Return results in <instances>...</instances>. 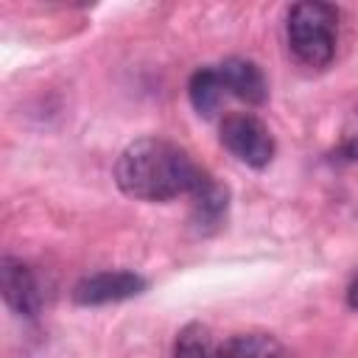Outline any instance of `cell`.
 <instances>
[{"label": "cell", "mask_w": 358, "mask_h": 358, "mask_svg": "<svg viewBox=\"0 0 358 358\" xmlns=\"http://www.w3.org/2000/svg\"><path fill=\"white\" fill-rule=\"evenodd\" d=\"M201 173L204 171L193 162V157L165 137H140L129 143L115 162L117 187L140 201H171L176 196H190Z\"/></svg>", "instance_id": "cell-1"}, {"label": "cell", "mask_w": 358, "mask_h": 358, "mask_svg": "<svg viewBox=\"0 0 358 358\" xmlns=\"http://www.w3.org/2000/svg\"><path fill=\"white\" fill-rule=\"evenodd\" d=\"M288 48L294 59L305 67H327L336 56L338 36V11L327 3H296L288 11Z\"/></svg>", "instance_id": "cell-2"}, {"label": "cell", "mask_w": 358, "mask_h": 358, "mask_svg": "<svg viewBox=\"0 0 358 358\" xmlns=\"http://www.w3.org/2000/svg\"><path fill=\"white\" fill-rule=\"evenodd\" d=\"M221 145L249 168H266L274 157V137L252 112H232L221 120Z\"/></svg>", "instance_id": "cell-3"}, {"label": "cell", "mask_w": 358, "mask_h": 358, "mask_svg": "<svg viewBox=\"0 0 358 358\" xmlns=\"http://www.w3.org/2000/svg\"><path fill=\"white\" fill-rule=\"evenodd\" d=\"M145 291V280L134 271H98L76 282L73 299L78 305H109L123 302Z\"/></svg>", "instance_id": "cell-4"}, {"label": "cell", "mask_w": 358, "mask_h": 358, "mask_svg": "<svg viewBox=\"0 0 358 358\" xmlns=\"http://www.w3.org/2000/svg\"><path fill=\"white\" fill-rule=\"evenodd\" d=\"M0 288H3V299L6 305L17 313V316H36L42 308V291L39 282L34 277V271L14 257H3L0 263Z\"/></svg>", "instance_id": "cell-5"}, {"label": "cell", "mask_w": 358, "mask_h": 358, "mask_svg": "<svg viewBox=\"0 0 358 358\" xmlns=\"http://www.w3.org/2000/svg\"><path fill=\"white\" fill-rule=\"evenodd\" d=\"M218 76H221V84L229 95L257 106L266 101L268 95V87H266V78L260 73V67L249 59H227L218 64Z\"/></svg>", "instance_id": "cell-6"}, {"label": "cell", "mask_w": 358, "mask_h": 358, "mask_svg": "<svg viewBox=\"0 0 358 358\" xmlns=\"http://www.w3.org/2000/svg\"><path fill=\"white\" fill-rule=\"evenodd\" d=\"M193 199V224L207 232V229H215L224 215H227V201H229V193L224 185H218L210 173H201L199 185L193 187L190 193Z\"/></svg>", "instance_id": "cell-7"}, {"label": "cell", "mask_w": 358, "mask_h": 358, "mask_svg": "<svg viewBox=\"0 0 358 358\" xmlns=\"http://www.w3.org/2000/svg\"><path fill=\"white\" fill-rule=\"evenodd\" d=\"M213 358H288V352L268 333H243L218 347Z\"/></svg>", "instance_id": "cell-8"}, {"label": "cell", "mask_w": 358, "mask_h": 358, "mask_svg": "<svg viewBox=\"0 0 358 358\" xmlns=\"http://www.w3.org/2000/svg\"><path fill=\"white\" fill-rule=\"evenodd\" d=\"M187 95H190V103L199 115L204 117H213L227 95L224 84H221V76H218V67H201L190 76V84H187Z\"/></svg>", "instance_id": "cell-9"}, {"label": "cell", "mask_w": 358, "mask_h": 358, "mask_svg": "<svg viewBox=\"0 0 358 358\" xmlns=\"http://www.w3.org/2000/svg\"><path fill=\"white\" fill-rule=\"evenodd\" d=\"M215 347L210 338V330L199 322L185 324L176 333V344H173V358H213Z\"/></svg>", "instance_id": "cell-10"}, {"label": "cell", "mask_w": 358, "mask_h": 358, "mask_svg": "<svg viewBox=\"0 0 358 358\" xmlns=\"http://www.w3.org/2000/svg\"><path fill=\"white\" fill-rule=\"evenodd\" d=\"M338 154L347 157V159H358V115H355L352 123L347 126L344 140H341V145H338Z\"/></svg>", "instance_id": "cell-11"}, {"label": "cell", "mask_w": 358, "mask_h": 358, "mask_svg": "<svg viewBox=\"0 0 358 358\" xmlns=\"http://www.w3.org/2000/svg\"><path fill=\"white\" fill-rule=\"evenodd\" d=\"M347 305L352 308V310H358V277L350 282V288H347Z\"/></svg>", "instance_id": "cell-12"}]
</instances>
